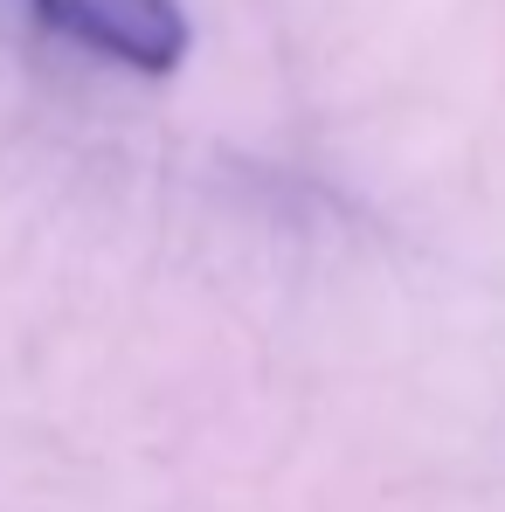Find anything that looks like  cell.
Masks as SVG:
<instances>
[{
    "label": "cell",
    "mask_w": 505,
    "mask_h": 512,
    "mask_svg": "<svg viewBox=\"0 0 505 512\" xmlns=\"http://www.w3.org/2000/svg\"><path fill=\"white\" fill-rule=\"evenodd\" d=\"M28 14L42 28H56L63 42H77L118 70H139V77L180 70L187 42H194L180 0H28Z\"/></svg>",
    "instance_id": "obj_1"
}]
</instances>
